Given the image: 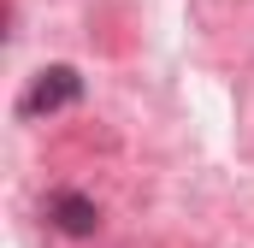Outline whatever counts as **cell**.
<instances>
[{
  "mask_svg": "<svg viewBox=\"0 0 254 248\" xmlns=\"http://www.w3.org/2000/svg\"><path fill=\"white\" fill-rule=\"evenodd\" d=\"M77 101H83V71H77V65H48V71H36L30 89L18 95V119L36 124V119H54L65 107H77Z\"/></svg>",
  "mask_w": 254,
  "mask_h": 248,
  "instance_id": "cell-1",
  "label": "cell"
},
{
  "mask_svg": "<svg viewBox=\"0 0 254 248\" xmlns=\"http://www.w3.org/2000/svg\"><path fill=\"white\" fill-rule=\"evenodd\" d=\"M42 213H48V225H54L60 237H95V231H101V207H95L83 189H54Z\"/></svg>",
  "mask_w": 254,
  "mask_h": 248,
  "instance_id": "cell-2",
  "label": "cell"
}]
</instances>
